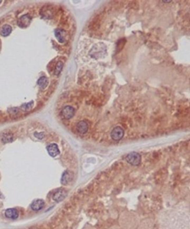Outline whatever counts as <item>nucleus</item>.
Listing matches in <instances>:
<instances>
[{"mask_svg":"<svg viewBox=\"0 0 190 229\" xmlns=\"http://www.w3.org/2000/svg\"><path fill=\"white\" fill-rule=\"evenodd\" d=\"M106 53V47L103 43H98L95 45L89 52L90 55L94 58L99 59L102 58Z\"/></svg>","mask_w":190,"mask_h":229,"instance_id":"1","label":"nucleus"},{"mask_svg":"<svg viewBox=\"0 0 190 229\" xmlns=\"http://www.w3.org/2000/svg\"><path fill=\"white\" fill-rule=\"evenodd\" d=\"M126 160L132 165H138L141 162V156L137 152H131L126 156Z\"/></svg>","mask_w":190,"mask_h":229,"instance_id":"2","label":"nucleus"},{"mask_svg":"<svg viewBox=\"0 0 190 229\" xmlns=\"http://www.w3.org/2000/svg\"><path fill=\"white\" fill-rule=\"evenodd\" d=\"M124 134V131L123 129L120 126H116L112 131L110 136L113 140L115 141H119L122 139Z\"/></svg>","mask_w":190,"mask_h":229,"instance_id":"3","label":"nucleus"},{"mask_svg":"<svg viewBox=\"0 0 190 229\" xmlns=\"http://www.w3.org/2000/svg\"><path fill=\"white\" fill-rule=\"evenodd\" d=\"M32 20L31 16L28 14H25L21 16L18 20L17 24L19 27L26 28L29 26Z\"/></svg>","mask_w":190,"mask_h":229,"instance_id":"4","label":"nucleus"},{"mask_svg":"<svg viewBox=\"0 0 190 229\" xmlns=\"http://www.w3.org/2000/svg\"><path fill=\"white\" fill-rule=\"evenodd\" d=\"M75 114V110L74 108L70 106H67L64 108L61 112V116L67 120L72 118Z\"/></svg>","mask_w":190,"mask_h":229,"instance_id":"5","label":"nucleus"},{"mask_svg":"<svg viewBox=\"0 0 190 229\" xmlns=\"http://www.w3.org/2000/svg\"><path fill=\"white\" fill-rule=\"evenodd\" d=\"M67 192L64 189H59L53 195V199L56 202H61L67 197Z\"/></svg>","mask_w":190,"mask_h":229,"instance_id":"6","label":"nucleus"},{"mask_svg":"<svg viewBox=\"0 0 190 229\" xmlns=\"http://www.w3.org/2000/svg\"><path fill=\"white\" fill-rule=\"evenodd\" d=\"M73 178V173L69 170H66L63 173L62 175L61 183L63 185H67L72 181Z\"/></svg>","mask_w":190,"mask_h":229,"instance_id":"7","label":"nucleus"},{"mask_svg":"<svg viewBox=\"0 0 190 229\" xmlns=\"http://www.w3.org/2000/svg\"><path fill=\"white\" fill-rule=\"evenodd\" d=\"M47 150L49 154L52 157H55L60 154V150L56 144H51L48 145Z\"/></svg>","mask_w":190,"mask_h":229,"instance_id":"8","label":"nucleus"},{"mask_svg":"<svg viewBox=\"0 0 190 229\" xmlns=\"http://www.w3.org/2000/svg\"><path fill=\"white\" fill-rule=\"evenodd\" d=\"M88 124L85 121L79 122L76 125V130L78 132L82 134L87 133L88 130Z\"/></svg>","mask_w":190,"mask_h":229,"instance_id":"9","label":"nucleus"},{"mask_svg":"<svg viewBox=\"0 0 190 229\" xmlns=\"http://www.w3.org/2000/svg\"><path fill=\"white\" fill-rule=\"evenodd\" d=\"M45 205V202L42 200H37L34 201L31 205V208L35 211H39L44 207Z\"/></svg>","mask_w":190,"mask_h":229,"instance_id":"10","label":"nucleus"},{"mask_svg":"<svg viewBox=\"0 0 190 229\" xmlns=\"http://www.w3.org/2000/svg\"><path fill=\"white\" fill-rule=\"evenodd\" d=\"M5 216L7 218L14 220L19 217V212L16 209H8L5 211Z\"/></svg>","mask_w":190,"mask_h":229,"instance_id":"11","label":"nucleus"},{"mask_svg":"<svg viewBox=\"0 0 190 229\" xmlns=\"http://www.w3.org/2000/svg\"><path fill=\"white\" fill-rule=\"evenodd\" d=\"M64 31L60 29H56L54 31L55 35L58 41L60 43H63L65 41V38L64 35Z\"/></svg>","mask_w":190,"mask_h":229,"instance_id":"12","label":"nucleus"},{"mask_svg":"<svg viewBox=\"0 0 190 229\" xmlns=\"http://www.w3.org/2000/svg\"><path fill=\"white\" fill-rule=\"evenodd\" d=\"M11 31H12L11 27L8 24H6V25H4L1 28V29L0 30V34L2 36L6 37L11 34Z\"/></svg>","mask_w":190,"mask_h":229,"instance_id":"13","label":"nucleus"},{"mask_svg":"<svg viewBox=\"0 0 190 229\" xmlns=\"http://www.w3.org/2000/svg\"><path fill=\"white\" fill-rule=\"evenodd\" d=\"M48 83L49 82L48 78L45 77H41L37 81V84L42 89H44L46 87L48 86Z\"/></svg>","mask_w":190,"mask_h":229,"instance_id":"14","label":"nucleus"},{"mask_svg":"<svg viewBox=\"0 0 190 229\" xmlns=\"http://www.w3.org/2000/svg\"><path fill=\"white\" fill-rule=\"evenodd\" d=\"M62 67H63V63L61 61H59L57 63L55 69V74L59 75L60 74V73L62 71Z\"/></svg>","mask_w":190,"mask_h":229,"instance_id":"15","label":"nucleus"},{"mask_svg":"<svg viewBox=\"0 0 190 229\" xmlns=\"http://www.w3.org/2000/svg\"><path fill=\"white\" fill-rule=\"evenodd\" d=\"M2 140L3 142H12L14 140V136L11 134H7L2 138Z\"/></svg>","mask_w":190,"mask_h":229,"instance_id":"16","label":"nucleus"},{"mask_svg":"<svg viewBox=\"0 0 190 229\" xmlns=\"http://www.w3.org/2000/svg\"><path fill=\"white\" fill-rule=\"evenodd\" d=\"M34 105L33 101H30L27 103H25L21 106V108L24 111H28L33 108Z\"/></svg>","mask_w":190,"mask_h":229,"instance_id":"17","label":"nucleus"},{"mask_svg":"<svg viewBox=\"0 0 190 229\" xmlns=\"http://www.w3.org/2000/svg\"><path fill=\"white\" fill-rule=\"evenodd\" d=\"M35 136L36 138H37L41 139H42V138L44 137L45 135H44L43 133H36L35 134Z\"/></svg>","mask_w":190,"mask_h":229,"instance_id":"18","label":"nucleus"},{"mask_svg":"<svg viewBox=\"0 0 190 229\" xmlns=\"http://www.w3.org/2000/svg\"><path fill=\"white\" fill-rule=\"evenodd\" d=\"M19 112V110L16 108H12L11 109H10V114H17Z\"/></svg>","mask_w":190,"mask_h":229,"instance_id":"19","label":"nucleus"},{"mask_svg":"<svg viewBox=\"0 0 190 229\" xmlns=\"http://www.w3.org/2000/svg\"><path fill=\"white\" fill-rule=\"evenodd\" d=\"M2 193H1V192H0V198H2Z\"/></svg>","mask_w":190,"mask_h":229,"instance_id":"20","label":"nucleus"},{"mask_svg":"<svg viewBox=\"0 0 190 229\" xmlns=\"http://www.w3.org/2000/svg\"><path fill=\"white\" fill-rule=\"evenodd\" d=\"M1 2H2V1H0V4L1 3Z\"/></svg>","mask_w":190,"mask_h":229,"instance_id":"21","label":"nucleus"}]
</instances>
